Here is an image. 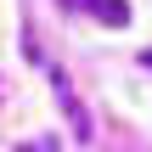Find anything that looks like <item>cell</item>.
<instances>
[{"mask_svg": "<svg viewBox=\"0 0 152 152\" xmlns=\"http://www.w3.org/2000/svg\"><path fill=\"white\" fill-rule=\"evenodd\" d=\"M51 90H56V102H62V113H68V124H73V141H90V135H96V124H90V113H85L79 90L68 85V73H51Z\"/></svg>", "mask_w": 152, "mask_h": 152, "instance_id": "obj_1", "label": "cell"}, {"mask_svg": "<svg viewBox=\"0 0 152 152\" xmlns=\"http://www.w3.org/2000/svg\"><path fill=\"white\" fill-rule=\"evenodd\" d=\"M85 6H90L102 23H113V28H124V23H130V6H124V0H85Z\"/></svg>", "mask_w": 152, "mask_h": 152, "instance_id": "obj_2", "label": "cell"}, {"mask_svg": "<svg viewBox=\"0 0 152 152\" xmlns=\"http://www.w3.org/2000/svg\"><path fill=\"white\" fill-rule=\"evenodd\" d=\"M11 152H56V141H28V147H11Z\"/></svg>", "mask_w": 152, "mask_h": 152, "instance_id": "obj_3", "label": "cell"}]
</instances>
